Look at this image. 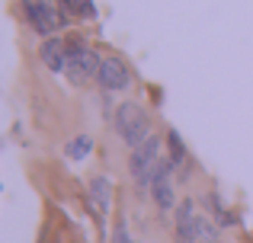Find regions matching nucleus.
Segmentation results:
<instances>
[{
  "label": "nucleus",
  "instance_id": "obj_3",
  "mask_svg": "<svg viewBox=\"0 0 253 243\" xmlns=\"http://www.w3.org/2000/svg\"><path fill=\"white\" fill-rule=\"evenodd\" d=\"M157 160H161V138L151 135L148 141H141L138 147H131V157H128L131 179H135L138 186H151V176H154Z\"/></svg>",
  "mask_w": 253,
  "mask_h": 243
},
{
  "label": "nucleus",
  "instance_id": "obj_9",
  "mask_svg": "<svg viewBox=\"0 0 253 243\" xmlns=\"http://www.w3.org/2000/svg\"><path fill=\"white\" fill-rule=\"evenodd\" d=\"M58 6L68 10V13H74V16H81V19H93V16H96L93 0H58Z\"/></svg>",
  "mask_w": 253,
  "mask_h": 243
},
{
  "label": "nucleus",
  "instance_id": "obj_4",
  "mask_svg": "<svg viewBox=\"0 0 253 243\" xmlns=\"http://www.w3.org/2000/svg\"><path fill=\"white\" fill-rule=\"evenodd\" d=\"M96 83L103 90H109V93H122V90L131 87V70L128 64L122 61V58H103L99 61V74H96Z\"/></svg>",
  "mask_w": 253,
  "mask_h": 243
},
{
  "label": "nucleus",
  "instance_id": "obj_13",
  "mask_svg": "<svg viewBox=\"0 0 253 243\" xmlns=\"http://www.w3.org/2000/svg\"><path fill=\"white\" fill-rule=\"evenodd\" d=\"M199 243H218V231L209 218H202V231H199Z\"/></svg>",
  "mask_w": 253,
  "mask_h": 243
},
{
  "label": "nucleus",
  "instance_id": "obj_8",
  "mask_svg": "<svg viewBox=\"0 0 253 243\" xmlns=\"http://www.w3.org/2000/svg\"><path fill=\"white\" fill-rule=\"evenodd\" d=\"M151 199H154V205L161 208V211H170L173 205H176V195H173V182L170 179H161L151 186Z\"/></svg>",
  "mask_w": 253,
  "mask_h": 243
},
{
  "label": "nucleus",
  "instance_id": "obj_6",
  "mask_svg": "<svg viewBox=\"0 0 253 243\" xmlns=\"http://www.w3.org/2000/svg\"><path fill=\"white\" fill-rule=\"evenodd\" d=\"M199 231H202V214L196 211V202L183 199L176 208V240L179 243H199Z\"/></svg>",
  "mask_w": 253,
  "mask_h": 243
},
{
  "label": "nucleus",
  "instance_id": "obj_5",
  "mask_svg": "<svg viewBox=\"0 0 253 243\" xmlns=\"http://www.w3.org/2000/svg\"><path fill=\"white\" fill-rule=\"evenodd\" d=\"M26 10V19H29V26L39 32V35L51 38L58 29V23H61V16H58V10L51 3H45V0H26L23 3Z\"/></svg>",
  "mask_w": 253,
  "mask_h": 243
},
{
  "label": "nucleus",
  "instance_id": "obj_2",
  "mask_svg": "<svg viewBox=\"0 0 253 243\" xmlns=\"http://www.w3.org/2000/svg\"><path fill=\"white\" fill-rule=\"evenodd\" d=\"M99 61H103V58H99L86 42L71 38L68 42V68H64V74L71 77V83H86V80H93V77L99 74Z\"/></svg>",
  "mask_w": 253,
  "mask_h": 243
},
{
  "label": "nucleus",
  "instance_id": "obj_11",
  "mask_svg": "<svg viewBox=\"0 0 253 243\" xmlns=\"http://www.w3.org/2000/svg\"><path fill=\"white\" fill-rule=\"evenodd\" d=\"M90 150H93V141H90L86 135H81V138H74V141H71L68 147H64V154H68L71 160H84V157L90 154Z\"/></svg>",
  "mask_w": 253,
  "mask_h": 243
},
{
  "label": "nucleus",
  "instance_id": "obj_10",
  "mask_svg": "<svg viewBox=\"0 0 253 243\" xmlns=\"http://www.w3.org/2000/svg\"><path fill=\"white\" fill-rule=\"evenodd\" d=\"M167 147H170V154H167V157H170L173 163H176V167H179V163H186V144H183V138H179L173 128L167 131Z\"/></svg>",
  "mask_w": 253,
  "mask_h": 243
},
{
  "label": "nucleus",
  "instance_id": "obj_12",
  "mask_svg": "<svg viewBox=\"0 0 253 243\" xmlns=\"http://www.w3.org/2000/svg\"><path fill=\"white\" fill-rule=\"evenodd\" d=\"M90 192H93V202L106 211V208H109V179H106V176H96L93 186H90Z\"/></svg>",
  "mask_w": 253,
  "mask_h": 243
},
{
  "label": "nucleus",
  "instance_id": "obj_7",
  "mask_svg": "<svg viewBox=\"0 0 253 243\" xmlns=\"http://www.w3.org/2000/svg\"><path fill=\"white\" fill-rule=\"evenodd\" d=\"M39 58H42V64L48 70H64L68 68V42H61L58 35L45 38L42 48H39Z\"/></svg>",
  "mask_w": 253,
  "mask_h": 243
},
{
  "label": "nucleus",
  "instance_id": "obj_1",
  "mask_svg": "<svg viewBox=\"0 0 253 243\" xmlns=\"http://www.w3.org/2000/svg\"><path fill=\"white\" fill-rule=\"evenodd\" d=\"M116 131L128 147H138L141 141H148L154 131H151V115L144 112L138 103H122L116 109Z\"/></svg>",
  "mask_w": 253,
  "mask_h": 243
}]
</instances>
